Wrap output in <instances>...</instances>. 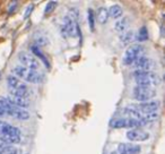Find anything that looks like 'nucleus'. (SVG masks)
Segmentation results:
<instances>
[{
    "label": "nucleus",
    "mask_w": 165,
    "mask_h": 154,
    "mask_svg": "<svg viewBox=\"0 0 165 154\" xmlns=\"http://www.w3.org/2000/svg\"><path fill=\"white\" fill-rule=\"evenodd\" d=\"M132 77L134 78V82L137 86L143 87H153L161 84V77L156 74L150 72H143V70H134L132 72Z\"/></svg>",
    "instance_id": "f257e3e1"
},
{
    "label": "nucleus",
    "mask_w": 165,
    "mask_h": 154,
    "mask_svg": "<svg viewBox=\"0 0 165 154\" xmlns=\"http://www.w3.org/2000/svg\"><path fill=\"white\" fill-rule=\"evenodd\" d=\"M12 72L15 74L14 76H16L18 79L21 78L24 79L25 82L27 83H33V84H37V83H41L42 79H43V75L41 72H39L37 70H32V69H28L24 66H15L14 69H12Z\"/></svg>",
    "instance_id": "f03ea898"
},
{
    "label": "nucleus",
    "mask_w": 165,
    "mask_h": 154,
    "mask_svg": "<svg viewBox=\"0 0 165 154\" xmlns=\"http://www.w3.org/2000/svg\"><path fill=\"white\" fill-rule=\"evenodd\" d=\"M145 53V48L140 44H134L129 47L123 54L122 61L125 66H132L137 59H139L140 57H143Z\"/></svg>",
    "instance_id": "7ed1b4c3"
},
{
    "label": "nucleus",
    "mask_w": 165,
    "mask_h": 154,
    "mask_svg": "<svg viewBox=\"0 0 165 154\" xmlns=\"http://www.w3.org/2000/svg\"><path fill=\"white\" fill-rule=\"evenodd\" d=\"M159 101H154V100H150V101H147V102H141L138 103V104H130L128 105L129 108H131L132 110L137 111L139 114V120L141 118L143 114H147V113H152L156 112L159 108Z\"/></svg>",
    "instance_id": "20e7f679"
},
{
    "label": "nucleus",
    "mask_w": 165,
    "mask_h": 154,
    "mask_svg": "<svg viewBox=\"0 0 165 154\" xmlns=\"http://www.w3.org/2000/svg\"><path fill=\"white\" fill-rule=\"evenodd\" d=\"M146 123L139 119H134V118H116L112 119L110 126L114 129H120V128H138L143 127Z\"/></svg>",
    "instance_id": "39448f33"
},
{
    "label": "nucleus",
    "mask_w": 165,
    "mask_h": 154,
    "mask_svg": "<svg viewBox=\"0 0 165 154\" xmlns=\"http://www.w3.org/2000/svg\"><path fill=\"white\" fill-rule=\"evenodd\" d=\"M156 95V91L150 87H143V86H136L132 90V96L134 100L139 102H147L150 101Z\"/></svg>",
    "instance_id": "423d86ee"
},
{
    "label": "nucleus",
    "mask_w": 165,
    "mask_h": 154,
    "mask_svg": "<svg viewBox=\"0 0 165 154\" xmlns=\"http://www.w3.org/2000/svg\"><path fill=\"white\" fill-rule=\"evenodd\" d=\"M61 32L64 38L66 36L73 38V36L77 35V23L70 15H68L63 18L61 25Z\"/></svg>",
    "instance_id": "0eeeda50"
},
{
    "label": "nucleus",
    "mask_w": 165,
    "mask_h": 154,
    "mask_svg": "<svg viewBox=\"0 0 165 154\" xmlns=\"http://www.w3.org/2000/svg\"><path fill=\"white\" fill-rule=\"evenodd\" d=\"M18 60H19L21 66H24L28 69H32V70H37L39 67H40L39 60L33 54H30L27 52H21L18 54Z\"/></svg>",
    "instance_id": "6e6552de"
},
{
    "label": "nucleus",
    "mask_w": 165,
    "mask_h": 154,
    "mask_svg": "<svg viewBox=\"0 0 165 154\" xmlns=\"http://www.w3.org/2000/svg\"><path fill=\"white\" fill-rule=\"evenodd\" d=\"M6 114L10 116V117L17 119V120H21V121L27 120L30 118V113L27 112L25 109H21V108L14 107V105H9L6 109Z\"/></svg>",
    "instance_id": "1a4fd4ad"
},
{
    "label": "nucleus",
    "mask_w": 165,
    "mask_h": 154,
    "mask_svg": "<svg viewBox=\"0 0 165 154\" xmlns=\"http://www.w3.org/2000/svg\"><path fill=\"white\" fill-rule=\"evenodd\" d=\"M131 67L136 68V70L150 72V69L154 67V61H153L149 57L143 56V57H140L139 59H137V60L132 63V66H131Z\"/></svg>",
    "instance_id": "9d476101"
},
{
    "label": "nucleus",
    "mask_w": 165,
    "mask_h": 154,
    "mask_svg": "<svg viewBox=\"0 0 165 154\" xmlns=\"http://www.w3.org/2000/svg\"><path fill=\"white\" fill-rule=\"evenodd\" d=\"M21 129L11 126L6 121L0 120V137H3V136H19L21 137Z\"/></svg>",
    "instance_id": "9b49d317"
},
{
    "label": "nucleus",
    "mask_w": 165,
    "mask_h": 154,
    "mask_svg": "<svg viewBox=\"0 0 165 154\" xmlns=\"http://www.w3.org/2000/svg\"><path fill=\"white\" fill-rule=\"evenodd\" d=\"M127 138L131 142H145L149 138V134L144 130H140V129H132V130H129L125 134Z\"/></svg>",
    "instance_id": "f8f14e48"
},
{
    "label": "nucleus",
    "mask_w": 165,
    "mask_h": 154,
    "mask_svg": "<svg viewBox=\"0 0 165 154\" xmlns=\"http://www.w3.org/2000/svg\"><path fill=\"white\" fill-rule=\"evenodd\" d=\"M118 152L120 154H139L141 147L131 143H120L118 145Z\"/></svg>",
    "instance_id": "ddd939ff"
},
{
    "label": "nucleus",
    "mask_w": 165,
    "mask_h": 154,
    "mask_svg": "<svg viewBox=\"0 0 165 154\" xmlns=\"http://www.w3.org/2000/svg\"><path fill=\"white\" fill-rule=\"evenodd\" d=\"M8 101L10 103L11 105L14 107H17V108H21V109H24V108H27L30 105V102L26 100V99H23V98H18V96H14V95H10V96H7Z\"/></svg>",
    "instance_id": "4468645a"
},
{
    "label": "nucleus",
    "mask_w": 165,
    "mask_h": 154,
    "mask_svg": "<svg viewBox=\"0 0 165 154\" xmlns=\"http://www.w3.org/2000/svg\"><path fill=\"white\" fill-rule=\"evenodd\" d=\"M129 26H130V20L128 17H122L119 21H116L115 25H114V30L122 34V33L128 31Z\"/></svg>",
    "instance_id": "2eb2a0df"
},
{
    "label": "nucleus",
    "mask_w": 165,
    "mask_h": 154,
    "mask_svg": "<svg viewBox=\"0 0 165 154\" xmlns=\"http://www.w3.org/2000/svg\"><path fill=\"white\" fill-rule=\"evenodd\" d=\"M109 20V11L105 7H100L96 11V21L100 24H105Z\"/></svg>",
    "instance_id": "dca6fc26"
},
{
    "label": "nucleus",
    "mask_w": 165,
    "mask_h": 154,
    "mask_svg": "<svg viewBox=\"0 0 165 154\" xmlns=\"http://www.w3.org/2000/svg\"><path fill=\"white\" fill-rule=\"evenodd\" d=\"M10 94L14 96H18V98H23V99H26V96L28 95V88L25 84L21 83V85L19 87H17L16 90L10 91Z\"/></svg>",
    "instance_id": "f3484780"
},
{
    "label": "nucleus",
    "mask_w": 165,
    "mask_h": 154,
    "mask_svg": "<svg viewBox=\"0 0 165 154\" xmlns=\"http://www.w3.org/2000/svg\"><path fill=\"white\" fill-rule=\"evenodd\" d=\"M107 11H109V16H111V17L114 18V20L120 18V17L122 16V14H123L122 7L119 6V5H113V6H111L110 9Z\"/></svg>",
    "instance_id": "a211bd4d"
},
{
    "label": "nucleus",
    "mask_w": 165,
    "mask_h": 154,
    "mask_svg": "<svg viewBox=\"0 0 165 154\" xmlns=\"http://www.w3.org/2000/svg\"><path fill=\"white\" fill-rule=\"evenodd\" d=\"M21 85V82L16 77V76L9 75V76L7 77V86H8V88H9L10 91L16 90V88L19 87Z\"/></svg>",
    "instance_id": "6ab92c4d"
},
{
    "label": "nucleus",
    "mask_w": 165,
    "mask_h": 154,
    "mask_svg": "<svg viewBox=\"0 0 165 154\" xmlns=\"http://www.w3.org/2000/svg\"><path fill=\"white\" fill-rule=\"evenodd\" d=\"M31 50H32V52L36 56V57H39L40 59H41V61L45 65V67L46 68H50V62H49V60L46 59V57H45V54L43 53V52L40 50V48H37V47H35V45H33L31 48Z\"/></svg>",
    "instance_id": "aec40b11"
},
{
    "label": "nucleus",
    "mask_w": 165,
    "mask_h": 154,
    "mask_svg": "<svg viewBox=\"0 0 165 154\" xmlns=\"http://www.w3.org/2000/svg\"><path fill=\"white\" fill-rule=\"evenodd\" d=\"M48 38L44 35V34H41V33H36L34 35V43H35V47H44L48 44Z\"/></svg>",
    "instance_id": "412c9836"
},
{
    "label": "nucleus",
    "mask_w": 165,
    "mask_h": 154,
    "mask_svg": "<svg viewBox=\"0 0 165 154\" xmlns=\"http://www.w3.org/2000/svg\"><path fill=\"white\" fill-rule=\"evenodd\" d=\"M134 40V34L132 31H127L121 34L120 36V41L122 42L123 44H129Z\"/></svg>",
    "instance_id": "4be33fe9"
},
{
    "label": "nucleus",
    "mask_w": 165,
    "mask_h": 154,
    "mask_svg": "<svg viewBox=\"0 0 165 154\" xmlns=\"http://www.w3.org/2000/svg\"><path fill=\"white\" fill-rule=\"evenodd\" d=\"M137 40L139 42H144L148 40V30L146 26H143L139 29L138 34H137Z\"/></svg>",
    "instance_id": "5701e85b"
},
{
    "label": "nucleus",
    "mask_w": 165,
    "mask_h": 154,
    "mask_svg": "<svg viewBox=\"0 0 165 154\" xmlns=\"http://www.w3.org/2000/svg\"><path fill=\"white\" fill-rule=\"evenodd\" d=\"M87 18H88V25H89V30L93 32L95 30V15L92 9H88L87 11Z\"/></svg>",
    "instance_id": "b1692460"
},
{
    "label": "nucleus",
    "mask_w": 165,
    "mask_h": 154,
    "mask_svg": "<svg viewBox=\"0 0 165 154\" xmlns=\"http://www.w3.org/2000/svg\"><path fill=\"white\" fill-rule=\"evenodd\" d=\"M57 6H58L57 1H50V2H48L46 6H45V9H44V14L45 15L51 14L52 11H54V9L57 8Z\"/></svg>",
    "instance_id": "393cba45"
},
{
    "label": "nucleus",
    "mask_w": 165,
    "mask_h": 154,
    "mask_svg": "<svg viewBox=\"0 0 165 154\" xmlns=\"http://www.w3.org/2000/svg\"><path fill=\"white\" fill-rule=\"evenodd\" d=\"M18 153V150L16 148V147H14V146H6V147H3V148H1L0 150V154H17Z\"/></svg>",
    "instance_id": "a878e982"
},
{
    "label": "nucleus",
    "mask_w": 165,
    "mask_h": 154,
    "mask_svg": "<svg viewBox=\"0 0 165 154\" xmlns=\"http://www.w3.org/2000/svg\"><path fill=\"white\" fill-rule=\"evenodd\" d=\"M33 9H34V5L27 6V8H26V10H25V14H24V18H27L32 14V10H33Z\"/></svg>",
    "instance_id": "bb28decb"
},
{
    "label": "nucleus",
    "mask_w": 165,
    "mask_h": 154,
    "mask_svg": "<svg viewBox=\"0 0 165 154\" xmlns=\"http://www.w3.org/2000/svg\"><path fill=\"white\" fill-rule=\"evenodd\" d=\"M6 146H9V145L6 143L2 138H0V150H1V148H3V147H6Z\"/></svg>",
    "instance_id": "cd10ccee"
},
{
    "label": "nucleus",
    "mask_w": 165,
    "mask_h": 154,
    "mask_svg": "<svg viewBox=\"0 0 165 154\" xmlns=\"http://www.w3.org/2000/svg\"><path fill=\"white\" fill-rule=\"evenodd\" d=\"M3 116H7V114H6V110L0 107V117H3Z\"/></svg>",
    "instance_id": "c85d7f7f"
},
{
    "label": "nucleus",
    "mask_w": 165,
    "mask_h": 154,
    "mask_svg": "<svg viewBox=\"0 0 165 154\" xmlns=\"http://www.w3.org/2000/svg\"><path fill=\"white\" fill-rule=\"evenodd\" d=\"M111 154H120V153H119V152L116 151V152H113V153H111Z\"/></svg>",
    "instance_id": "c756f323"
}]
</instances>
